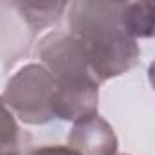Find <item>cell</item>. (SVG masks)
Segmentation results:
<instances>
[{
	"label": "cell",
	"instance_id": "obj_1",
	"mask_svg": "<svg viewBox=\"0 0 155 155\" xmlns=\"http://www.w3.org/2000/svg\"><path fill=\"white\" fill-rule=\"evenodd\" d=\"M122 6L124 2L104 0H81L68 6L69 33L82 42L99 84L130 71L140 55L137 40L120 24Z\"/></svg>",
	"mask_w": 155,
	"mask_h": 155
},
{
	"label": "cell",
	"instance_id": "obj_2",
	"mask_svg": "<svg viewBox=\"0 0 155 155\" xmlns=\"http://www.w3.org/2000/svg\"><path fill=\"white\" fill-rule=\"evenodd\" d=\"M37 55L55 82L53 115L77 122L99 110V82L90 69L82 42L69 31H49L38 40Z\"/></svg>",
	"mask_w": 155,
	"mask_h": 155
},
{
	"label": "cell",
	"instance_id": "obj_3",
	"mask_svg": "<svg viewBox=\"0 0 155 155\" xmlns=\"http://www.w3.org/2000/svg\"><path fill=\"white\" fill-rule=\"evenodd\" d=\"M55 82L38 62L22 66L8 81L0 99L24 124L40 126L55 119L53 115Z\"/></svg>",
	"mask_w": 155,
	"mask_h": 155
},
{
	"label": "cell",
	"instance_id": "obj_4",
	"mask_svg": "<svg viewBox=\"0 0 155 155\" xmlns=\"http://www.w3.org/2000/svg\"><path fill=\"white\" fill-rule=\"evenodd\" d=\"M68 146L79 155H117L119 140L111 124L95 113L73 122Z\"/></svg>",
	"mask_w": 155,
	"mask_h": 155
},
{
	"label": "cell",
	"instance_id": "obj_5",
	"mask_svg": "<svg viewBox=\"0 0 155 155\" xmlns=\"http://www.w3.org/2000/svg\"><path fill=\"white\" fill-rule=\"evenodd\" d=\"M120 24L135 40L153 37L155 4L153 2H124L120 11Z\"/></svg>",
	"mask_w": 155,
	"mask_h": 155
},
{
	"label": "cell",
	"instance_id": "obj_6",
	"mask_svg": "<svg viewBox=\"0 0 155 155\" xmlns=\"http://www.w3.org/2000/svg\"><path fill=\"white\" fill-rule=\"evenodd\" d=\"M13 8L20 11L22 20L29 26L31 35H35L37 31H42L44 28L57 24L68 4L66 2H20V4H13Z\"/></svg>",
	"mask_w": 155,
	"mask_h": 155
},
{
	"label": "cell",
	"instance_id": "obj_7",
	"mask_svg": "<svg viewBox=\"0 0 155 155\" xmlns=\"http://www.w3.org/2000/svg\"><path fill=\"white\" fill-rule=\"evenodd\" d=\"M20 146V128L11 110L0 99V155L17 153Z\"/></svg>",
	"mask_w": 155,
	"mask_h": 155
},
{
	"label": "cell",
	"instance_id": "obj_8",
	"mask_svg": "<svg viewBox=\"0 0 155 155\" xmlns=\"http://www.w3.org/2000/svg\"><path fill=\"white\" fill-rule=\"evenodd\" d=\"M28 155H79L75 150H71L69 146H62V144H49V146H38L35 150H31Z\"/></svg>",
	"mask_w": 155,
	"mask_h": 155
},
{
	"label": "cell",
	"instance_id": "obj_9",
	"mask_svg": "<svg viewBox=\"0 0 155 155\" xmlns=\"http://www.w3.org/2000/svg\"><path fill=\"white\" fill-rule=\"evenodd\" d=\"M4 155H20V153L17 151V153H4Z\"/></svg>",
	"mask_w": 155,
	"mask_h": 155
},
{
	"label": "cell",
	"instance_id": "obj_10",
	"mask_svg": "<svg viewBox=\"0 0 155 155\" xmlns=\"http://www.w3.org/2000/svg\"><path fill=\"white\" fill-rule=\"evenodd\" d=\"M117 155H126V153H117Z\"/></svg>",
	"mask_w": 155,
	"mask_h": 155
}]
</instances>
